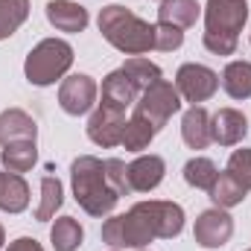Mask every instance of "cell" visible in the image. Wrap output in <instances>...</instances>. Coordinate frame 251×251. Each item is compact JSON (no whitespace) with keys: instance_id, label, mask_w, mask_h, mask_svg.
<instances>
[{"instance_id":"8fae6325","label":"cell","mask_w":251,"mask_h":251,"mask_svg":"<svg viewBox=\"0 0 251 251\" xmlns=\"http://www.w3.org/2000/svg\"><path fill=\"white\" fill-rule=\"evenodd\" d=\"M123 131H126V111L120 108H111L105 102H97L94 114L88 117V137L102 146V149H111L123 140Z\"/></svg>"},{"instance_id":"9a60e30c","label":"cell","mask_w":251,"mask_h":251,"mask_svg":"<svg viewBox=\"0 0 251 251\" xmlns=\"http://www.w3.org/2000/svg\"><path fill=\"white\" fill-rule=\"evenodd\" d=\"M140 91L131 85V79L126 76L123 70H111L105 79H102V102L111 105V108H120V111H128L134 102H137Z\"/></svg>"},{"instance_id":"6da1fadb","label":"cell","mask_w":251,"mask_h":251,"mask_svg":"<svg viewBox=\"0 0 251 251\" xmlns=\"http://www.w3.org/2000/svg\"><path fill=\"white\" fill-rule=\"evenodd\" d=\"M70 187H73V199L79 201V207L97 219L108 216L120 201L117 190L105 178V164L94 155H79L70 164Z\"/></svg>"},{"instance_id":"3957f363","label":"cell","mask_w":251,"mask_h":251,"mask_svg":"<svg viewBox=\"0 0 251 251\" xmlns=\"http://www.w3.org/2000/svg\"><path fill=\"white\" fill-rule=\"evenodd\" d=\"M70 64H73V47L64 38H44L29 50L24 62V76L29 85L47 88L62 79L70 70Z\"/></svg>"},{"instance_id":"d6986e66","label":"cell","mask_w":251,"mask_h":251,"mask_svg":"<svg viewBox=\"0 0 251 251\" xmlns=\"http://www.w3.org/2000/svg\"><path fill=\"white\" fill-rule=\"evenodd\" d=\"M219 85L222 91L231 97V100H249L251 97V62H228L222 76H219Z\"/></svg>"},{"instance_id":"30bf717a","label":"cell","mask_w":251,"mask_h":251,"mask_svg":"<svg viewBox=\"0 0 251 251\" xmlns=\"http://www.w3.org/2000/svg\"><path fill=\"white\" fill-rule=\"evenodd\" d=\"M97 82L88 76V73H73L62 79V88H59V105H62L64 114L70 117H79V114H88L94 105H97Z\"/></svg>"},{"instance_id":"484cf974","label":"cell","mask_w":251,"mask_h":251,"mask_svg":"<svg viewBox=\"0 0 251 251\" xmlns=\"http://www.w3.org/2000/svg\"><path fill=\"white\" fill-rule=\"evenodd\" d=\"M120 70L131 79V85H134L137 91H146L149 85H155V82L164 79L161 67H158L155 62H149V59H143V56H131V59H126V64L120 67Z\"/></svg>"},{"instance_id":"cb8c5ba5","label":"cell","mask_w":251,"mask_h":251,"mask_svg":"<svg viewBox=\"0 0 251 251\" xmlns=\"http://www.w3.org/2000/svg\"><path fill=\"white\" fill-rule=\"evenodd\" d=\"M85 240V231L79 225V219L73 216H59L50 228V243L56 251H76Z\"/></svg>"},{"instance_id":"4fadbf2b","label":"cell","mask_w":251,"mask_h":251,"mask_svg":"<svg viewBox=\"0 0 251 251\" xmlns=\"http://www.w3.org/2000/svg\"><path fill=\"white\" fill-rule=\"evenodd\" d=\"M246 134H249V120L237 108H219L210 117V137L219 146H237V143H243Z\"/></svg>"},{"instance_id":"1f68e13d","label":"cell","mask_w":251,"mask_h":251,"mask_svg":"<svg viewBox=\"0 0 251 251\" xmlns=\"http://www.w3.org/2000/svg\"><path fill=\"white\" fill-rule=\"evenodd\" d=\"M204 47L213 53V56H234L237 47H240V38H228V35H207L204 32Z\"/></svg>"},{"instance_id":"7c38bea8","label":"cell","mask_w":251,"mask_h":251,"mask_svg":"<svg viewBox=\"0 0 251 251\" xmlns=\"http://www.w3.org/2000/svg\"><path fill=\"white\" fill-rule=\"evenodd\" d=\"M126 173H128V187H131V193H152V190L164 181L167 164H164L161 155H140V158H134L126 167Z\"/></svg>"},{"instance_id":"836d02e7","label":"cell","mask_w":251,"mask_h":251,"mask_svg":"<svg viewBox=\"0 0 251 251\" xmlns=\"http://www.w3.org/2000/svg\"><path fill=\"white\" fill-rule=\"evenodd\" d=\"M3 243H6V231H3V225H0V251H3Z\"/></svg>"},{"instance_id":"83f0119b","label":"cell","mask_w":251,"mask_h":251,"mask_svg":"<svg viewBox=\"0 0 251 251\" xmlns=\"http://www.w3.org/2000/svg\"><path fill=\"white\" fill-rule=\"evenodd\" d=\"M216 176H219V170L210 158H190L184 164V181L196 190H210Z\"/></svg>"},{"instance_id":"ba28073f","label":"cell","mask_w":251,"mask_h":251,"mask_svg":"<svg viewBox=\"0 0 251 251\" xmlns=\"http://www.w3.org/2000/svg\"><path fill=\"white\" fill-rule=\"evenodd\" d=\"M137 207L143 210L155 240H173L184 231V207L176 201H161V199H149V201H137Z\"/></svg>"},{"instance_id":"ac0fdd59","label":"cell","mask_w":251,"mask_h":251,"mask_svg":"<svg viewBox=\"0 0 251 251\" xmlns=\"http://www.w3.org/2000/svg\"><path fill=\"white\" fill-rule=\"evenodd\" d=\"M181 137L190 149H204L213 137H210V114L201 105H190L181 117Z\"/></svg>"},{"instance_id":"d4e9b609","label":"cell","mask_w":251,"mask_h":251,"mask_svg":"<svg viewBox=\"0 0 251 251\" xmlns=\"http://www.w3.org/2000/svg\"><path fill=\"white\" fill-rule=\"evenodd\" d=\"M64 201V190H62V181L56 176H44L41 178V201L35 207V219L38 222H50L56 219V210L62 207Z\"/></svg>"},{"instance_id":"52a82bcc","label":"cell","mask_w":251,"mask_h":251,"mask_svg":"<svg viewBox=\"0 0 251 251\" xmlns=\"http://www.w3.org/2000/svg\"><path fill=\"white\" fill-rule=\"evenodd\" d=\"M176 91L181 94V100L190 102V105L207 102L219 91V73L210 70L207 64L187 62V64H181L178 73H176Z\"/></svg>"},{"instance_id":"2e32d148","label":"cell","mask_w":251,"mask_h":251,"mask_svg":"<svg viewBox=\"0 0 251 251\" xmlns=\"http://www.w3.org/2000/svg\"><path fill=\"white\" fill-rule=\"evenodd\" d=\"M38 137V126L35 120L21 111V108H6L0 114V143H15V140H35Z\"/></svg>"},{"instance_id":"8992f818","label":"cell","mask_w":251,"mask_h":251,"mask_svg":"<svg viewBox=\"0 0 251 251\" xmlns=\"http://www.w3.org/2000/svg\"><path fill=\"white\" fill-rule=\"evenodd\" d=\"M249 21V0H207L204 6V32L240 38Z\"/></svg>"},{"instance_id":"5bb4252c","label":"cell","mask_w":251,"mask_h":251,"mask_svg":"<svg viewBox=\"0 0 251 251\" xmlns=\"http://www.w3.org/2000/svg\"><path fill=\"white\" fill-rule=\"evenodd\" d=\"M50 26H56L59 32H82L88 26V9L73 3V0H50L44 9Z\"/></svg>"},{"instance_id":"e0dca14e","label":"cell","mask_w":251,"mask_h":251,"mask_svg":"<svg viewBox=\"0 0 251 251\" xmlns=\"http://www.w3.org/2000/svg\"><path fill=\"white\" fill-rule=\"evenodd\" d=\"M29 207V184L18 173L0 170V210L6 213H24Z\"/></svg>"},{"instance_id":"5b68a950","label":"cell","mask_w":251,"mask_h":251,"mask_svg":"<svg viewBox=\"0 0 251 251\" xmlns=\"http://www.w3.org/2000/svg\"><path fill=\"white\" fill-rule=\"evenodd\" d=\"M134 111L143 114L146 120H152L158 128H164L167 120H170L176 111H181V94L176 91L173 82L161 79V82L149 85L146 91H140V97H137V102H134Z\"/></svg>"},{"instance_id":"ffe728a7","label":"cell","mask_w":251,"mask_h":251,"mask_svg":"<svg viewBox=\"0 0 251 251\" xmlns=\"http://www.w3.org/2000/svg\"><path fill=\"white\" fill-rule=\"evenodd\" d=\"M0 161L9 173H29L38 161V146L35 140H15V143H6L3 152H0Z\"/></svg>"},{"instance_id":"f546056e","label":"cell","mask_w":251,"mask_h":251,"mask_svg":"<svg viewBox=\"0 0 251 251\" xmlns=\"http://www.w3.org/2000/svg\"><path fill=\"white\" fill-rule=\"evenodd\" d=\"M228 173L246 190H251V149H234V155L228 158Z\"/></svg>"},{"instance_id":"d6a6232c","label":"cell","mask_w":251,"mask_h":251,"mask_svg":"<svg viewBox=\"0 0 251 251\" xmlns=\"http://www.w3.org/2000/svg\"><path fill=\"white\" fill-rule=\"evenodd\" d=\"M6 251H44V249H41V243L32 240V237H18L15 243H9Z\"/></svg>"},{"instance_id":"603a6c76","label":"cell","mask_w":251,"mask_h":251,"mask_svg":"<svg viewBox=\"0 0 251 251\" xmlns=\"http://www.w3.org/2000/svg\"><path fill=\"white\" fill-rule=\"evenodd\" d=\"M246 193H249V190L243 187V184L228 173V170H225V173H219V176H216V181H213V187L207 190V196H210L213 207H222V210L243 204Z\"/></svg>"},{"instance_id":"d590c367","label":"cell","mask_w":251,"mask_h":251,"mask_svg":"<svg viewBox=\"0 0 251 251\" xmlns=\"http://www.w3.org/2000/svg\"><path fill=\"white\" fill-rule=\"evenodd\" d=\"M246 251H251V249H246Z\"/></svg>"},{"instance_id":"9c48e42d","label":"cell","mask_w":251,"mask_h":251,"mask_svg":"<svg viewBox=\"0 0 251 251\" xmlns=\"http://www.w3.org/2000/svg\"><path fill=\"white\" fill-rule=\"evenodd\" d=\"M231 237H234V219H231L228 210L210 207V210H201V213L196 216L193 240H196L201 249H222Z\"/></svg>"},{"instance_id":"f1b7e54d","label":"cell","mask_w":251,"mask_h":251,"mask_svg":"<svg viewBox=\"0 0 251 251\" xmlns=\"http://www.w3.org/2000/svg\"><path fill=\"white\" fill-rule=\"evenodd\" d=\"M184 44V29L173 26V24H155V50L161 53H173Z\"/></svg>"},{"instance_id":"4dcf8cb0","label":"cell","mask_w":251,"mask_h":251,"mask_svg":"<svg viewBox=\"0 0 251 251\" xmlns=\"http://www.w3.org/2000/svg\"><path fill=\"white\" fill-rule=\"evenodd\" d=\"M105 164V178H108V184L117 190V196H128L131 187H128V173H126V164L120 158H108V161H102Z\"/></svg>"},{"instance_id":"4316f807","label":"cell","mask_w":251,"mask_h":251,"mask_svg":"<svg viewBox=\"0 0 251 251\" xmlns=\"http://www.w3.org/2000/svg\"><path fill=\"white\" fill-rule=\"evenodd\" d=\"M29 18V0H0V41L15 35Z\"/></svg>"},{"instance_id":"7402d4cb","label":"cell","mask_w":251,"mask_h":251,"mask_svg":"<svg viewBox=\"0 0 251 251\" xmlns=\"http://www.w3.org/2000/svg\"><path fill=\"white\" fill-rule=\"evenodd\" d=\"M161 128L152 123V120H146L143 114H131L128 120H126V131H123V143L126 146V152H143L152 140H155V134H158Z\"/></svg>"},{"instance_id":"e575fe53","label":"cell","mask_w":251,"mask_h":251,"mask_svg":"<svg viewBox=\"0 0 251 251\" xmlns=\"http://www.w3.org/2000/svg\"><path fill=\"white\" fill-rule=\"evenodd\" d=\"M111 251H120V249H111ZM137 251H146V249H137Z\"/></svg>"},{"instance_id":"44dd1931","label":"cell","mask_w":251,"mask_h":251,"mask_svg":"<svg viewBox=\"0 0 251 251\" xmlns=\"http://www.w3.org/2000/svg\"><path fill=\"white\" fill-rule=\"evenodd\" d=\"M199 0H161L158 6V21L161 24H173L178 29H187L199 21Z\"/></svg>"},{"instance_id":"7a4b0ae2","label":"cell","mask_w":251,"mask_h":251,"mask_svg":"<svg viewBox=\"0 0 251 251\" xmlns=\"http://www.w3.org/2000/svg\"><path fill=\"white\" fill-rule=\"evenodd\" d=\"M97 26L102 32V38L126 56H143V53L155 50V24L137 18L131 9H126L120 3L100 9Z\"/></svg>"},{"instance_id":"277c9868","label":"cell","mask_w":251,"mask_h":251,"mask_svg":"<svg viewBox=\"0 0 251 251\" xmlns=\"http://www.w3.org/2000/svg\"><path fill=\"white\" fill-rule=\"evenodd\" d=\"M155 240L143 210L134 204L131 210H126L120 216H111L105 219L102 225V243H108L111 249H120V251H137V249H146L149 243Z\"/></svg>"}]
</instances>
